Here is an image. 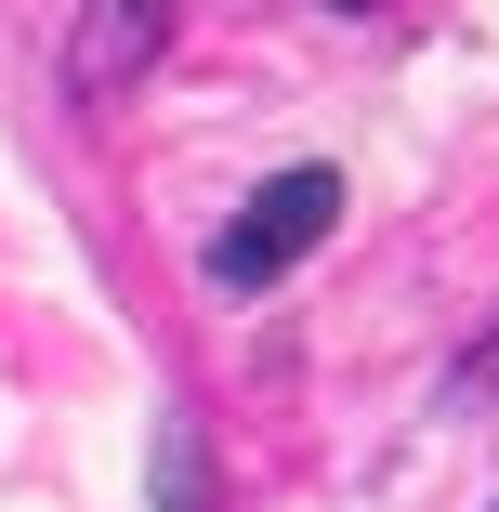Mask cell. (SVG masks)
<instances>
[{"mask_svg": "<svg viewBox=\"0 0 499 512\" xmlns=\"http://www.w3.org/2000/svg\"><path fill=\"white\" fill-rule=\"evenodd\" d=\"M329 224H342V171H316V158H303V171H276V184L250 197V211H237L211 250H197V276H211L224 302H237V289H276V276L303 263Z\"/></svg>", "mask_w": 499, "mask_h": 512, "instance_id": "obj_1", "label": "cell"}, {"mask_svg": "<svg viewBox=\"0 0 499 512\" xmlns=\"http://www.w3.org/2000/svg\"><path fill=\"white\" fill-rule=\"evenodd\" d=\"M158 40H171L158 0H106V14H79V27H66V92H79V106H106L132 66H158Z\"/></svg>", "mask_w": 499, "mask_h": 512, "instance_id": "obj_2", "label": "cell"}, {"mask_svg": "<svg viewBox=\"0 0 499 512\" xmlns=\"http://www.w3.org/2000/svg\"><path fill=\"white\" fill-rule=\"evenodd\" d=\"M460 394H473V407H499V329H486V342L460 355Z\"/></svg>", "mask_w": 499, "mask_h": 512, "instance_id": "obj_3", "label": "cell"}]
</instances>
